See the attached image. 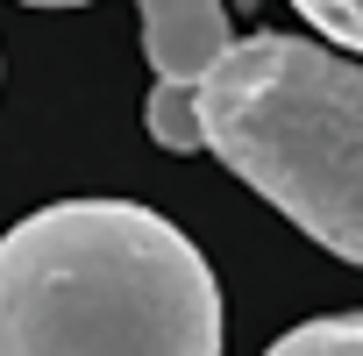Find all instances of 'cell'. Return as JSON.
<instances>
[{"label":"cell","instance_id":"52a82bcc","mask_svg":"<svg viewBox=\"0 0 363 356\" xmlns=\"http://www.w3.org/2000/svg\"><path fill=\"white\" fill-rule=\"evenodd\" d=\"M22 8H86V0H22Z\"/></svg>","mask_w":363,"mask_h":356},{"label":"cell","instance_id":"277c9868","mask_svg":"<svg viewBox=\"0 0 363 356\" xmlns=\"http://www.w3.org/2000/svg\"><path fill=\"white\" fill-rule=\"evenodd\" d=\"M143 128H150V143H164V150H178V157L207 150V128H200V86H150Z\"/></svg>","mask_w":363,"mask_h":356},{"label":"cell","instance_id":"8992f818","mask_svg":"<svg viewBox=\"0 0 363 356\" xmlns=\"http://www.w3.org/2000/svg\"><path fill=\"white\" fill-rule=\"evenodd\" d=\"M306 15V29L335 50H363V0H292Z\"/></svg>","mask_w":363,"mask_h":356},{"label":"cell","instance_id":"7a4b0ae2","mask_svg":"<svg viewBox=\"0 0 363 356\" xmlns=\"http://www.w3.org/2000/svg\"><path fill=\"white\" fill-rule=\"evenodd\" d=\"M207 150L299 235L363 271V57L313 36H235L200 79Z\"/></svg>","mask_w":363,"mask_h":356},{"label":"cell","instance_id":"5b68a950","mask_svg":"<svg viewBox=\"0 0 363 356\" xmlns=\"http://www.w3.org/2000/svg\"><path fill=\"white\" fill-rule=\"evenodd\" d=\"M264 356H363V313H320L285 328Z\"/></svg>","mask_w":363,"mask_h":356},{"label":"cell","instance_id":"6da1fadb","mask_svg":"<svg viewBox=\"0 0 363 356\" xmlns=\"http://www.w3.org/2000/svg\"><path fill=\"white\" fill-rule=\"evenodd\" d=\"M0 356H221L200 243L135 200H57L0 235Z\"/></svg>","mask_w":363,"mask_h":356},{"label":"cell","instance_id":"3957f363","mask_svg":"<svg viewBox=\"0 0 363 356\" xmlns=\"http://www.w3.org/2000/svg\"><path fill=\"white\" fill-rule=\"evenodd\" d=\"M135 29H143V57L157 86H200L235 50L221 0H135Z\"/></svg>","mask_w":363,"mask_h":356}]
</instances>
